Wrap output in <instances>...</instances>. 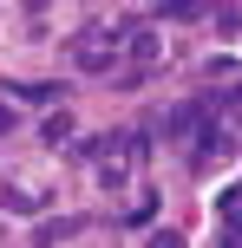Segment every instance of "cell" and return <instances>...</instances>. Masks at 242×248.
I'll return each mask as SVG.
<instances>
[{"mask_svg": "<svg viewBox=\"0 0 242 248\" xmlns=\"http://www.w3.org/2000/svg\"><path fill=\"white\" fill-rule=\"evenodd\" d=\"M13 124H20V118H13V105H7V98H0V137H7V131H13Z\"/></svg>", "mask_w": 242, "mask_h": 248, "instance_id": "obj_7", "label": "cell"}, {"mask_svg": "<svg viewBox=\"0 0 242 248\" xmlns=\"http://www.w3.org/2000/svg\"><path fill=\"white\" fill-rule=\"evenodd\" d=\"M151 216H157V196H144V202H131V216H125V222L138 229V222H151Z\"/></svg>", "mask_w": 242, "mask_h": 248, "instance_id": "obj_6", "label": "cell"}, {"mask_svg": "<svg viewBox=\"0 0 242 248\" xmlns=\"http://www.w3.org/2000/svg\"><path fill=\"white\" fill-rule=\"evenodd\" d=\"M39 137H46V144H72V118H65V111H46V118H39Z\"/></svg>", "mask_w": 242, "mask_h": 248, "instance_id": "obj_2", "label": "cell"}, {"mask_svg": "<svg viewBox=\"0 0 242 248\" xmlns=\"http://www.w3.org/2000/svg\"><path fill=\"white\" fill-rule=\"evenodd\" d=\"M196 13H210V0H157L151 20H196Z\"/></svg>", "mask_w": 242, "mask_h": 248, "instance_id": "obj_1", "label": "cell"}, {"mask_svg": "<svg viewBox=\"0 0 242 248\" xmlns=\"http://www.w3.org/2000/svg\"><path fill=\"white\" fill-rule=\"evenodd\" d=\"M85 222H72V216H59V222H39L33 229V242H65V235H79Z\"/></svg>", "mask_w": 242, "mask_h": 248, "instance_id": "obj_3", "label": "cell"}, {"mask_svg": "<svg viewBox=\"0 0 242 248\" xmlns=\"http://www.w3.org/2000/svg\"><path fill=\"white\" fill-rule=\"evenodd\" d=\"M13 92V98H33V105H52V98H59V85H7Z\"/></svg>", "mask_w": 242, "mask_h": 248, "instance_id": "obj_5", "label": "cell"}, {"mask_svg": "<svg viewBox=\"0 0 242 248\" xmlns=\"http://www.w3.org/2000/svg\"><path fill=\"white\" fill-rule=\"evenodd\" d=\"M216 33H223V39H236V33H242V7H229V0H216Z\"/></svg>", "mask_w": 242, "mask_h": 248, "instance_id": "obj_4", "label": "cell"}]
</instances>
